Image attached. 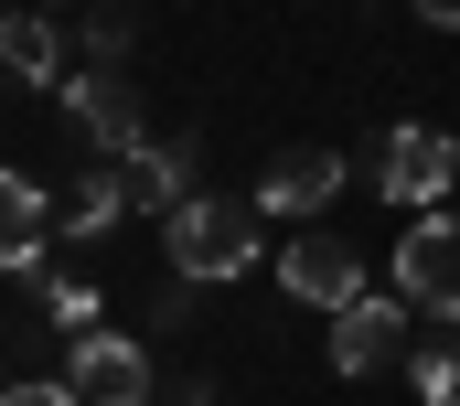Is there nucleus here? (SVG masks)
Returning a JSON list of instances; mask_svg holds the SVG:
<instances>
[{"label": "nucleus", "mask_w": 460, "mask_h": 406, "mask_svg": "<svg viewBox=\"0 0 460 406\" xmlns=\"http://www.w3.org/2000/svg\"><path fill=\"white\" fill-rule=\"evenodd\" d=\"M268 214L235 193H193L161 214V246H172V278H193V289H226V278H246L257 257H268V235H257Z\"/></svg>", "instance_id": "f257e3e1"}, {"label": "nucleus", "mask_w": 460, "mask_h": 406, "mask_svg": "<svg viewBox=\"0 0 460 406\" xmlns=\"http://www.w3.org/2000/svg\"><path fill=\"white\" fill-rule=\"evenodd\" d=\"M396 300L418 310V321H460V214H418L407 235H396Z\"/></svg>", "instance_id": "f03ea898"}, {"label": "nucleus", "mask_w": 460, "mask_h": 406, "mask_svg": "<svg viewBox=\"0 0 460 406\" xmlns=\"http://www.w3.org/2000/svg\"><path fill=\"white\" fill-rule=\"evenodd\" d=\"M460 182V139L450 128H429V118H407V128H385L375 139V193L407 203V214H429V203Z\"/></svg>", "instance_id": "7ed1b4c3"}, {"label": "nucleus", "mask_w": 460, "mask_h": 406, "mask_svg": "<svg viewBox=\"0 0 460 406\" xmlns=\"http://www.w3.org/2000/svg\"><path fill=\"white\" fill-rule=\"evenodd\" d=\"M65 385H75V406H150V353L128 331H86V342H65Z\"/></svg>", "instance_id": "20e7f679"}, {"label": "nucleus", "mask_w": 460, "mask_h": 406, "mask_svg": "<svg viewBox=\"0 0 460 406\" xmlns=\"http://www.w3.org/2000/svg\"><path fill=\"white\" fill-rule=\"evenodd\" d=\"M65 118L86 128L97 161H128V150H139V86L108 75V65H75V75H65Z\"/></svg>", "instance_id": "39448f33"}, {"label": "nucleus", "mask_w": 460, "mask_h": 406, "mask_svg": "<svg viewBox=\"0 0 460 406\" xmlns=\"http://www.w3.org/2000/svg\"><path fill=\"white\" fill-rule=\"evenodd\" d=\"M407 321L418 310L396 300V289H364L353 310H332V375H385L407 353Z\"/></svg>", "instance_id": "423d86ee"}, {"label": "nucleus", "mask_w": 460, "mask_h": 406, "mask_svg": "<svg viewBox=\"0 0 460 406\" xmlns=\"http://www.w3.org/2000/svg\"><path fill=\"white\" fill-rule=\"evenodd\" d=\"M279 289H289L300 310H353V300H364V257H353L343 235H289Z\"/></svg>", "instance_id": "0eeeda50"}, {"label": "nucleus", "mask_w": 460, "mask_h": 406, "mask_svg": "<svg viewBox=\"0 0 460 406\" xmlns=\"http://www.w3.org/2000/svg\"><path fill=\"white\" fill-rule=\"evenodd\" d=\"M353 172H343V150H311V139H300V150H279V161H268V172H257V214H332V193H343Z\"/></svg>", "instance_id": "6e6552de"}, {"label": "nucleus", "mask_w": 460, "mask_h": 406, "mask_svg": "<svg viewBox=\"0 0 460 406\" xmlns=\"http://www.w3.org/2000/svg\"><path fill=\"white\" fill-rule=\"evenodd\" d=\"M54 225H65V203L43 193L32 172H0V268H11V278H32V268L54 257Z\"/></svg>", "instance_id": "1a4fd4ad"}, {"label": "nucleus", "mask_w": 460, "mask_h": 406, "mask_svg": "<svg viewBox=\"0 0 460 406\" xmlns=\"http://www.w3.org/2000/svg\"><path fill=\"white\" fill-rule=\"evenodd\" d=\"M118 193H128V214H172V203H193V139H139V150L118 161Z\"/></svg>", "instance_id": "9d476101"}, {"label": "nucleus", "mask_w": 460, "mask_h": 406, "mask_svg": "<svg viewBox=\"0 0 460 406\" xmlns=\"http://www.w3.org/2000/svg\"><path fill=\"white\" fill-rule=\"evenodd\" d=\"M0 65H11L22 86H65V32L43 22V0H22V11H0Z\"/></svg>", "instance_id": "9b49d317"}, {"label": "nucleus", "mask_w": 460, "mask_h": 406, "mask_svg": "<svg viewBox=\"0 0 460 406\" xmlns=\"http://www.w3.org/2000/svg\"><path fill=\"white\" fill-rule=\"evenodd\" d=\"M118 214H128V193H118V161H97L75 193H65V225H54V246H108Z\"/></svg>", "instance_id": "f8f14e48"}, {"label": "nucleus", "mask_w": 460, "mask_h": 406, "mask_svg": "<svg viewBox=\"0 0 460 406\" xmlns=\"http://www.w3.org/2000/svg\"><path fill=\"white\" fill-rule=\"evenodd\" d=\"M32 300H43V331H65V342H86V331H108V310L86 278H54V268H32Z\"/></svg>", "instance_id": "ddd939ff"}, {"label": "nucleus", "mask_w": 460, "mask_h": 406, "mask_svg": "<svg viewBox=\"0 0 460 406\" xmlns=\"http://www.w3.org/2000/svg\"><path fill=\"white\" fill-rule=\"evenodd\" d=\"M418 406H460V321L418 353Z\"/></svg>", "instance_id": "4468645a"}, {"label": "nucleus", "mask_w": 460, "mask_h": 406, "mask_svg": "<svg viewBox=\"0 0 460 406\" xmlns=\"http://www.w3.org/2000/svg\"><path fill=\"white\" fill-rule=\"evenodd\" d=\"M75 65H108V75H128V22H118V11H97V22L75 32Z\"/></svg>", "instance_id": "2eb2a0df"}, {"label": "nucleus", "mask_w": 460, "mask_h": 406, "mask_svg": "<svg viewBox=\"0 0 460 406\" xmlns=\"http://www.w3.org/2000/svg\"><path fill=\"white\" fill-rule=\"evenodd\" d=\"M0 406H75V385H65V375H54V385L32 375V385H0Z\"/></svg>", "instance_id": "dca6fc26"}, {"label": "nucleus", "mask_w": 460, "mask_h": 406, "mask_svg": "<svg viewBox=\"0 0 460 406\" xmlns=\"http://www.w3.org/2000/svg\"><path fill=\"white\" fill-rule=\"evenodd\" d=\"M418 22H439V32H460V0H407Z\"/></svg>", "instance_id": "f3484780"}, {"label": "nucleus", "mask_w": 460, "mask_h": 406, "mask_svg": "<svg viewBox=\"0 0 460 406\" xmlns=\"http://www.w3.org/2000/svg\"><path fill=\"white\" fill-rule=\"evenodd\" d=\"M0 11H22V0H0Z\"/></svg>", "instance_id": "a211bd4d"}]
</instances>
